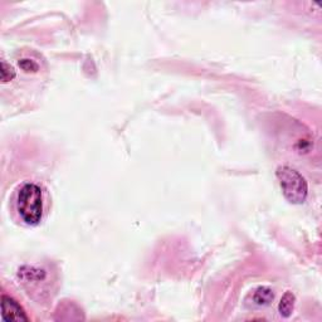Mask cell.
I'll use <instances>...</instances> for the list:
<instances>
[{
    "instance_id": "1",
    "label": "cell",
    "mask_w": 322,
    "mask_h": 322,
    "mask_svg": "<svg viewBox=\"0 0 322 322\" xmlns=\"http://www.w3.org/2000/svg\"><path fill=\"white\" fill-rule=\"evenodd\" d=\"M17 212L28 225H37L43 216V193L38 185L25 184L17 197Z\"/></svg>"
},
{
    "instance_id": "2",
    "label": "cell",
    "mask_w": 322,
    "mask_h": 322,
    "mask_svg": "<svg viewBox=\"0 0 322 322\" xmlns=\"http://www.w3.org/2000/svg\"><path fill=\"white\" fill-rule=\"evenodd\" d=\"M275 175L280 180L286 199L292 204H302L307 198V182L305 177L288 166L278 167Z\"/></svg>"
},
{
    "instance_id": "3",
    "label": "cell",
    "mask_w": 322,
    "mask_h": 322,
    "mask_svg": "<svg viewBox=\"0 0 322 322\" xmlns=\"http://www.w3.org/2000/svg\"><path fill=\"white\" fill-rule=\"evenodd\" d=\"M2 320L3 321H28V316L25 315L22 306L7 295L2 296Z\"/></svg>"
},
{
    "instance_id": "4",
    "label": "cell",
    "mask_w": 322,
    "mask_h": 322,
    "mask_svg": "<svg viewBox=\"0 0 322 322\" xmlns=\"http://www.w3.org/2000/svg\"><path fill=\"white\" fill-rule=\"evenodd\" d=\"M295 295L292 292H286L283 295L282 300H281L280 306H278V311H280L281 316L283 317H290L295 308Z\"/></svg>"
},
{
    "instance_id": "5",
    "label": "cell",
    "mask_w": 322,
    "mask_h": 322,
    "mask_svg": "<svg viewBox=\"0 0 322 322\" xmlns=\"http://www.w3.org/2000/svg\"><path fill=\"white\" fill-rule=\"evenodd\" d=\"M273 292L268 287H259L257 288L253 295V301L258 306H266L273 301Z\"/></svg>"
},
{
    "instance_id": "6",
    "label": "cell",
    "mask_w": 322,
    "mask_h": 322,
    "mask_svg": "<svg viewBox=\"0 0 322 322\" xmlns=\"http://www.w3.org/2000/svg\"><path fill=\"white\" fill-rule=\"evenodd\" d=\"M0 77H2V81L4 83L12 81L15 77V71L12 66L7 63L5 61H2V69H0Z\"/></svg>"
},
{
    "instance_id": "7",
    "label": "cell",
    "mask_w": 322,
    "mask_h": 322,
    "mask_svg": "<svg viewBox=\"0 0 322 322\" xmlns=\"http://www.w3.org/2000/svg\"><path fill=\"white\" fill-rule=\"evenodd\" d=\"M18 64H19V67L23 69V71L28 72V73H29V72H37L38 68H39L38 64L35 63L34 61H32V59H27V58L20 59Z\"/></svg>"
}]
</instances>
